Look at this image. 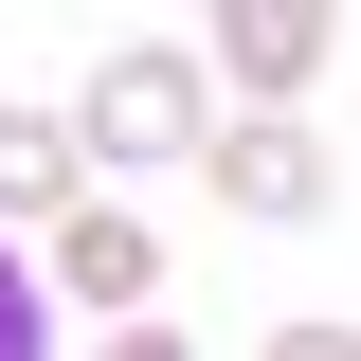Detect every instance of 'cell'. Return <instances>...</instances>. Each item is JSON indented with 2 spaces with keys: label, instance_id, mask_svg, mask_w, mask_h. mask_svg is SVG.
Segmentation results:
<instances>
[{
  "label": "cell",
  "instance_id": "1",
  "mask_svg": "<svg viewBox=\"0 0 361 361\" xmlns=\"http://www.w3.org/2000/svg\"><path fill=\"white\" fill-rule=\"evenodd\" d=\"M199 127H217V73H199L180 37H127L109 73H90V109H73V145H90V163H127V180L199 163Z\"/></svg>",
  "mask_w": 361,
  "mask_h": 361
},
{
  "label": "cell",
  "instance_id": "2",
  "mask_svg": "<svg viewBox=\"0 0 361 361\" xmlns=\"http://www.w3.org/2000/svg\"><path fill=\"white\" fill-rule=\"evenodd\" d=\"M199 73L217 90H253V109H307L325 90V54H343V0H199Z\"/></svg>",
  "mask_w": 361,
  "mask_h": 361
},
{
  "label": "cell",
  "instance_id": "3",
  "mask_svg": "<svg viewBox=\"0 0 361 361\" xmlns=\"http://www.w3.org/2000/svg\"><path fill=\"white\" fill-rule=\"evenodd\" d=\"M199 180H217L235 217H325V199H343L325 145H307V109H235V127H199Z\"/></svg>",
  "mask_w": 361,
  "mask_h": 361
},
{
  "label": "cell",
  "instance_id": "4",
  "mask_svg": "<svg viewBox=\"0 0 361 361\" xmlns=\"http://www.w3.org/2000/svg\"><path fill=\"white\" fill-rule=\"evenodd\" d=\"M163 289V253H145V217H109V199H73L54 217V307H145Z\"/></svg>",
  "mask_w": 361,
  "mask_h": 361
},
{
  "label": "cell",
  "instance_id": "5",
  "mask_svg": "<svg viewBox=\"0 0 361 361\" xmlns=\"http://www.w3.org/2000/svg\"><path fill=\"white\" fill-rule=\"evenodd\" d=\"M73 199H90V145H73V109H0V217H73Z\"/></svg>",
  "mask_w": 361,
  "mask_h": 361
},
{
  "label": "cell",
  "instance_id": "6",
  "mask_svg": "<svg viewBox=\"0 0 361 361\" xmlns=\"http://www.w3.org/2000/svg\"><path fill=\"white\" fill-rule=\"evenodd\" d=\"M0 361H54V307H37V271L0 253Z\"/></svg>",
  "mask_w": 361,
  "mask_h": 361
},
{
  "label": "cell",
  "instance_id": "7",
  "mask_svg": "<svg viewBox=\"0 0 361 361\" xmlns=\"http://www.w3.org/2000/svg\"><path fill=\"white\" fill-rule=\"evenodd\" d=\"M90 361H199V343H180V325H109Z\"/></svg>",
  "mask_w": 361,
  "mask_h": 361
},
{
  "label": "cell",
  "instance_id": "8",
  "mask_svg": "<svg viewBox=\"0 0 361 361\" xmlns=\"http://www.w3.org/2000/svg\"><path fill=\"white\" fill-rule=\"evenodd\" d=\"M271 361H361V343H343V325H271Z\"/></svg>",
  "mask_w": 361,
  "mask_h": 361
}]
</instances>
